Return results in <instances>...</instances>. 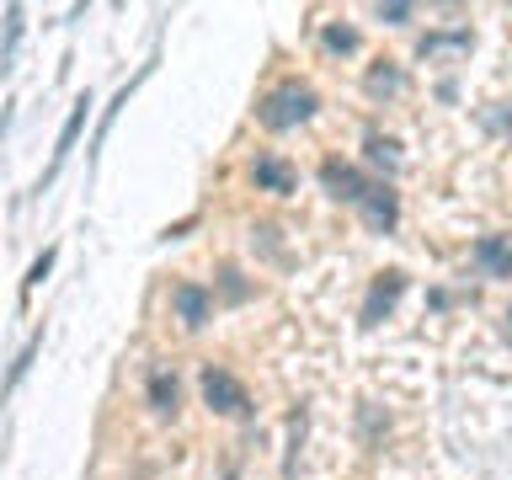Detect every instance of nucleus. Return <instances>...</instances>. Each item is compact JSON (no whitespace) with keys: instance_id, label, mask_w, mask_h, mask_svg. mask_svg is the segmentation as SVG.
<instances>
[{"instance_id":"nucleus-1","label":"nucleus","mask_w":512,"mask_h":480,"mask_svg":"<svg viewBox=\"0 0 512 480\" xmlns=\"http://www.w3.org/2000/svg\"><path fill=\"white\" fill-rule=\"evenodd\" d=\"M315 112H320L315 86H304V80H283L278 91H267V96H262V107H256V123H262L267 134H283V128L310 123Z\"/></svg>"},{"instance_id":"nucleus-2","label":"nucleus","mask_w":512,"mask_h":480,"mask_svg":"<svg viewBox=\"0 0 512 480\" xmlns=\"http://www.w3.org/2000/svg\"><path fill=\"white\" fill-rule=\"evenodd\" d=\"M203 400H208V411H219V416H251V395L230 368H214V363L203 368Z\"/></svg>"},{"instance_id":"nucleus-3","label":"nucleus","mask_w":512,"mask_h":480,"mask_svg":"<svg viewBox=\"0 0 512 480\" xmlns=\"http://www.w3.org/2000/svg\"><path fill=\"white\" fill-rule=\"evenodd\" d=\"M320 182H326V192L336 203H352L358 208L363 198H368V187H374V176H363L358 166H347V160H320Z\"/></svg>"},{"instance_id":"nucleus-4","label":"nucleus","mask_w":512,"mask_h":480,"mask_svg":"<svg viewBox=\"0 0 512 480\" xmlns=\"http://www.w3.org/2000/svg\"><path fill=\"white\" fill-rule=\"evenodd\" d=\"M400 294H406V272H379L374 283H368V299H363V310H358V326H379L384 315L400 304Z\"/></svg>"},{"instance_id":"nucleus-5","label":"nucleus","mask_w":512,"mask_h":480,"mask_svg":"<svg viewBox=\"0 0 512 480\" xmlns=\"http://www.w3.org/2000/svg\"><path fill=\"white\" fill-rule=\"evenodd\" d=\"M86 112H91V96H80V102L70 107V118H64V128H59L54 160H48V171H43V182H38V192H48V187H54V176L64 171V160H70V150H75V139H80V128H86Z\"/></svg>"},{"instance_id":"nucleus-6","label":"nucleus","mask_w":512,"mask_h":480,"mask_svg":"<svg viewBox=\"0 0 512 480\" xmlns=\"http://www.w3.org/2000/svg\"><path fill=\"white\" fill-rule=\"evenodd\" d=\"M358 214L368 219V230L390 235L395 224H400V198H395V187H390V182H374V187H368V198L358 203Z\"/></svg>"},{"instance_id":"nucleus-7","label":"nucleus","mask_w":512,"mask_h":480,"mask_svg":"<svg viewBox=\"0 0 512 480\" xmlns=\"http://www.w3.org/2000/svg\"><path fill=\"white\" fill-rule=\"evenodd\" d=\"M251 176H256V187H262V192H272V198H288V192L299 187V171L288 166L283 155H256Z\"/></svg>"},{"instance_id":"nucleus-8","label":"nucleus","mask_w":512,"mask_h":480,"mask_svg":"<svg viewBox=\"0 0 512 480\" xmlns=\"http://www.w3.org/2000/svg\"><path fill=\"white\" fill-rule=\"evenodd\" d=\"M171 304H176V315H182V326H192V331L214 315V294H208L203 283H176L171 288Z\"/></svg>"},{"instance_id":"nucleus-9","label":"nucleus","mask_w":512,"mask_h":480,"mask_svg":"<svg viewBox=\"0 0 512 480\" xmlns=\"http://www.w3.org/2000/svg\"><path fill=\"white\" fill-rule=\"evenodd\" d=\"M475 267L486 278H512V235H480L475 240Z\"/></svg>"},{"instance_id":"nucleus-10","label":"nucleus","mask_w":512,"mask_h":480,"mask_svg":"<svg viewBox=\"0 0 512 480\" xmlns=\"http://www.w3.org/2000/svg\"><path fill=\"white\" fill-rule=\"evenodd\" d=\"M363 91L374 96V102H379V96H400V91H406V70H400V64H390V59H379L374 70L363 75Z\"/></svg>"},{"instance_id":"nucleus-11","label":"nucleus","mask_w":512,"mask_h":480,"mask_svg":"<svg viewBox=\"0 0 512 480\" xmlns=\"http://www.w3.org/2000/svg\"><path fill=\"white\" fill-rule=\"evenodd\" d=\"M150 406H155V416H176V406H182V384H176L171 368H155L150 374Z\"/></svg>"},{"instance_id":"nucleus-12","label":"nucleus","mask_w":512,"mask_h":480,"mask_svg":"<svg viewBox=\"0 0 512 480\" xmlns=\"http://www.w3.org/2000/svg\"><path fill=\"white\" fill-rule=\"evenodd\" d=\"M363 150H368V166H379V171H395L400 166V144L384 139V134H368Z\"/></svg>"},{"instance_id":"nucleus-13","label":"nucleus","mask_w":512,"mask_h":480,"mask_svg":"<svg viewBox=\"0 0 512 480\" xmlns=\"http://www.w3.org/2000/svg\"><path fill=\"white\" fill-rule=\"evenodd\" d=\"M470 27H454V32H427L422 38V54H438V48H470Z\"/></svg>"},{"instance_id":"nucleus-14","label":"nucleus","mask_w":512,"mask_h":480,"mask_svg":"<svg viewBox=\"0 0 512 480\" xmlns=\"http://www.w3.org/2000/svg\"><path fill=\"white\" fill-rule=\"evenodd\" d=\"M38 347H43V331H38V336H32V342L22 347V358H16V363H11V374H6V384H0V395H11V390H16V384H22V374H27V368H32V358H38Z\"/></svg>"},{"instance_id":"nucleus-15","label":"nucleus","mask_w":512,"mask_h":480,"mask_svg":"<svg viewBox=\"0 0 512 480\" xmlns=\"http://www.w3.org/2000/svg\"><path fill=\"white\" fill-rule=\"evenodd\" d=\"M320 43H326L331 54H352V48H358V32H352V27H342V22H331L326 32H320Z\"/></svg>"},{"instance_id":"nucleus-16","label":"nucleus","mask_w":512,"mask_h":480,"mask_svg":"<svg viewBox=\"0 0 512 480\" xmlns=\"http://www.w3.org/2000/svg\"><path fill=\"white\" fill-rule=\"evenodd\" d=\"M54 256H59L54 246H43V256H38V262H32V267H27V278H22V299H27V294H32V288H38V283L48 278V267H54Z\"/></svg>"},{"instance_id":"nucleus-17","label":"nucleus","mask_w":512,"mask_h":480,"mask_svg":"<svg viewBox=\"0 0 512 480\" xmlns=\"http://www.w3.org/2000/svg\"><path fill=\"white\" fill-rule=\"evenodd\" d=\"M224 294H230V299H246V283H240L235 267H224Z\"/></svg>"},{"instance_id":"nucleus-18","label":"nucleus","mask_w":512,"mask_h":480,"mask_svg":"<svg viewBox=\"0 0 512 480\" xmlns=\"http://www.w3.org/2000/svg\"><path fill=\"white\" fill-rule=\"evenodd\" d=\"M379 22H411V6H379Z\"/></svg>"},{"instance_id":"nucleus-19","label":"nucleus","mask_w":512,"mask_h":480,"mask_svg":"<svg viewBox=\"0 0 512 480\" xmlns=\"http://www.w3.org/2000/svg\"><path fill=\"white\" fill-rule=\"evenodd\" d=\"M491 128H502V134H512V112H491Z\"/></svg>"},{"instance_id":"nucleus-20","label":"nucleus","mask_w":512,"mask_h":480,"mask_svg":"<svg viewBox=\"0 0 512 480\" xmlns=\"http://www.w3.org/2000/svg\"><path fill=\"white\" fill-rule=\"evenodd\" d=\"M502 336H507V342H512V310H507V320H502Z\"/></svg>"}]
</instances>
